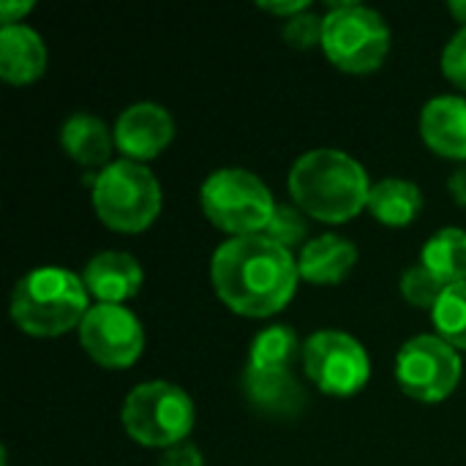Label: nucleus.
<instances>
[{
  "mask_svg": "<svg viewBox=\"0 0 466 466\" xmlns=\"http://www.w3.org/2000/svg\"><path fill=\"white\" fill-rule=\"evenodd\" d=\"M210 281L218 300L240 317L279 314L295 295L300 273L292 251L265 235L229 238L210 259Z\"/></svg>",
  "mask_w": 466,
  "mask_h": 466,
  "instance_id": "1",
  "label": "nucleus"
},
{
  "mask_svg": "<svg viewBox=\"0 0 466 466\" xmlns=\"http://www.w3.org/2000/svg\"><path fill=\"white\" fill-rule=\"evenodd\" d=\"M295 205L325 224H344L369 208L371 183L360 161L336 147L303 153L289 172Z\"/></svg>",
  "mask_w": 466,
  "mask_h": 466,
  "instance_id": "2",
  "label": "nucleus"
},
{
  "mask_svg": "<svg viewBox=\"0 0 466 466\" xmlns=\"http://www.w3.org/2000/svg\"><path fill=\"white\" fill-rule=\"evenodd\" d=\"M87 311L85 281L63 268L30 270L11 295V319L35 339H55L79 328Z\"/></svg>",
  "mask_w": 466,
  "mask_h": 466,
  "instance_id": "3",
  "label": "nucleus"
},
{
  "mask_svg": "<svg viewBox=\"0 0 466 466\" xmlns=\"http://www.w3.org/2000/svg\"><path fill=\"white\" fill-rule=\"evenodd\" d=\"M93 208L115 232H142L161 213V186L145 164L112 161L96 175Z\"/></svg>",
  "mask_w": 466,
  "mask_h": 466,
  "instance_id": "4",
  "label": "nucleus"
},
{
  "mask_svg": "<svg viewBox=\"0 0 466 466\" xmlns=\"http://www.w3.org/2000/svg\"><path fill=\"white\" fill-rule=\"evenodd\" d=\"M322 52L347 74H371L390 52V27L369 5L333 3L322 16Z\"/></svg>",
  "mask_w": 466,
  "mask_h": 466,
  "instance_id": "5",
  "label": "nucleus"
},
{
  "mask_svg": "<svg viewBox=\"0 0 466 466\" xmlns=\"http://www.w3.org/2000/svg\"><path fill=\"white\" fill-rule=\"evenodd\" d=\"M199 202L208 221L232 238L262 235L276 210L270 188L254 172L240 167H227L208 175Z\"/></svg>",
  "mask_w": 466,
  "mask_h": 466,
  "instance_id": "6",
  "label": "nucleus"
},
{
  "mask_svg": "<svg viewBox=\"0 0 466 466\" xmlns=\"http://www.w3.org/2000/svg\"><path fill=\"white\" fill-rule=\"evenodd\" d=\"M197 420L194 401L172 382H142L123 401V429L145 448H175L186 442Z\"/></svg>",
  "mask_w": 466,
  "mask_h": 466,
  "instance_id": "7",
  "label": "nucleus"
},
{
  "mask_svg": "<svg viewBox=\"0 0 466 466\" xmlns=\"http://www.w3.org/2000/svg\"><path fill=\"white\" fill-rule=\"evenodd\" d=\"M309 380L328 396L347 399L366 388L371 377L369 352L358 339L341 330H317L303 344Z\"/></svg>",
  "mask_w": 466,
  "mask_h": 466,
  "instance_id": "8",
  "label": "nucleus"
},
{
  "mask_svg": "<svg viewBox=\"0 0 466 466\" xmlns=\"http://www.w3.org/2000/svg\"><path fill=\"white\" fill-rule=\"evenodd\" d=\"M396 380L415 401H445L461 382V355L440 336H415L396 355Z\"/></svg>",
  "mask_w": 466,
  "mask_h": 466,
  "instance_id": "9",
  "label": "nucleus"
},
{
  "mask_svg": "<svg viewBox=\"0 0 466 466\" xmlns=\"http://www.w3.org/2000/svg\"><path fill=\"white\" fill-rule=\"evenodd\" d=\"M82 350L104 369H128L145 350V330L126 306L96 303L79 325Z\"/></svg>",
  "mask_w": 466,
  "mask_h": 466,
  "instance_id": "10",
  "label": "nucleus"
},
{
  "mask_svg": "<svg viewBox=\"0 0 466 466\" xmlns=\"http://www.w3.org/2000/svg\"><path fill=\"white\" fill-rule=\"evenodd\" d=\"M175 139L172 115L153 101H139L123 109L115 123V145L128 161H150L169 147Z\"/></svg>",
  "mask_w": 466,
  "mask_h": 466,
  "instance_id": "11",
  "label": "nucleus"
},
{
  "mask_svg": "<svg viewBox=\"0 0 466 466\" xmlns=\"http://www.w3.org/2000/svg\"><path fill=\"white\" fill-rule=\"evenodd\" d=\"M243 393L248 404L265 418L292 420L306 410V390L292 377V371L279 369H251L243 371Z\"/></svg>",
  "mask_w": 466,
  "mask_h": 466,
  "instance_id": "12",
  "label": "nucleus"
},
{
  "mask_svg": "<svg viewBox=\"0 0 466 466\" xmlns=\"http://www.w3.org/2000/svg\"><path fill=\"white\" fill-rule=\"evenodd\" d=\"M142 268L126 251H101L96 254L82 273L87 292L98 303L123 306L142 289Z\"/></svg>",
  "mask_w": 466,
  "mask_h": 466,
  "instance_id": "13",
  "label": "nucleus"
},
{
  "mask_svg": "<svg viewBox=\"0 0 466 466\" xmlns=\"http://www.w3.org/2000/svg\"><path fill=\"white\" fill-rule=\"evenodd\" d=\"M420 134L437 156L466 161V98H431L420 112Z\"/></svg>",
  "mask_w": 466,
  "mask_h": 466,
  "instance_id": "14",
  "label": "nucleus"
},
{
  "mask_svg": "<svg viewBox=\"0 0 466 466\" xmlns=\"http://www.w3.org/2000/svg\"><path fill=\"white\" fill-rule=\"evenodd\" d=\"M46 71V44L27 25L0 27V76L11 85H30Z\"/></svg>",
  "mask_w": 466,
  "mask_h": 466,
  "instance_id": "15",
  "label": "nucleus"
},
{
  "mask_svg": "<svg viewBox=\"0 0 466 466\" xmlns=\"http://www.w3.org/2000/svg\"><path fill=\"white\" fill-rule=\"evenodd\" d=\"M358 262V248L341 235H319L309 240L298 254V273L309 284L330 287L341 284Z\"/></svg>",
  "mask_w": 466,
  "mask_h": 466,
  "instance_id": "16",
  "label": "nucleus"
},
{
  "mask_svg": "<svg viewBox=\"0 0 466 466\" xmlns=\"http://www.w3.org/2000/svg\"><path fill=\"white\" fill-rule=\"evenodd\" d=\"M115 134L90 112H74L60 126V147L82 167H109Z\"/></svg>",
  "mask_w": 466,
  "mask_h": 466,
  "instance_id": "17",
  "label": "nucleus"
},
{
  "mask_svg": "<svg viewBox=\"0 0 466 466\" xmlns=\"http://www.w3.org/2000/svg\"><path fill=\"white\" fill-rule=\"evenodd\" d=\"M369 210L385 227H407L423 210V194L412 180L385 177L371 186Z\"/></svg>",
  "mask_w": 466,
  "mask_h": 466,
  "instance_id": "18",
  "label": "nucleus"
},
{
  "mask_svg": "<svg viewBox=\"0 0 466 466\" xmlns=\"http://www.w3.org/2000/svg\"><path fill=\"white\" fill-rule=\"evenodd\" d=\"M423 265L445 284L466 281V232L459 227H445L431 235L423 246Z\"/></svg>",
  "mask_w": 466,
  "mask_h": 466,
  "instance_id": "19",
  "label": "nucleus"
},
{
  "mask_svg": "<svg viewBox=\"0 0 466 466\" xmlns=\"http://www.w3.org/2000/svg\"><path fill=\"white\" fill-rule=\"evenodd\" d=\"M300 352H303V347L289 325H270L254 336L251 350H248V366L289 371Z\"/></svg>",
  "mask_w": 466,
  "mask_h": 466,
  "instance_id": "20",
  "label": "nucleus"
},
{
  "mask_svg": "<svg viewBox=\"0 0 466 466\" xmlns=\"http://www.w3.org/2000/svg\"><path fill=\"white\" fill-rule=\"evenodd\" d=\"M431 319L440 339L456 350H466V281L445 289L431 311Z\"/></svg>",
  "mask_w": 466,
  "mask_h": 466,
  "instance_id": "21",
  "label": "nucleus"
},
{
  "mask_svg": "<svg viewBox=\"0 0 466 466\" xmlns=\"http://www.w3.org/2000/svg\"><path fill=\"white\" fill-rule=\"evenodd\" d=\"M306 232H309L306 213L298 205H276V210H273V216H270V221H268L262 235L268 240H273L276 246L292 251L295 246L303 243Z\"/></svg>",
  "mask_w": 466,
  "mask_h": 466,
  "instance_id": "22",
  "label": "nucleus"
},
{
  "mask_svg": "<svg viewBox=\"0 0 466 466\" xmlns=\"http://www.w3.org/2000/svg\"><path fill=\"white\" fill-rule=\"evenodd\" d=\"M445 284L426 268V265H415L404 273L401 279V295L407 298L410 306L415 309H429L434 311V306L440 303V298L445 295Z\"/></svg>",
  "mask_w": 466,
  "mask_h": 466,
  "instance_id": "23",
  "label": "nucleus"
},
{
  "mask_svg": "<svg viewBox=\"0 0 466 466\" xmlns=\"http://www.w3.org/2000/svg\"><path fill=\"white\" fill-rule=\"evenodd\" d=\"M284 41L295 49H311V46H322V16L303 11L292 19H284Z\"/></svg>",
  "mask_w": 466,
  "mask_h": 466,
  "instance_id": "24",
  "label": "nucleus"
},
{
  "mask_svg": "<svg viewBox=\"0 0 466 466\" xmlns=\"http://www.w3.org/2000/svg\"><path fill=\"white\" fill-rule=\"evenodd\" d=\"M442 71L453 85L466 90V25L448 41L442 52Z\"/></svg>",
  "mask_w": 466,
  "mask_h": 466,
  "instance_id": "25",
  "label": "nucleus"
},
{
  "mask_svg": "<svg viewBox=\"0 0 466 466\" xmlns=\"http://www.w3.org/2000/svg\"><path fill=\"white\" fill-rule=\"evenodd\" d=\"M158 466H205V461H202V453H199L194 445L180 442V445H175V448H167V451H164V456H161Z\"/></svg>",
  "mask_w": 466,
  "mask_h": 466,
  "instance_id": "26",
  "label": "nucleus"
},
{
  "mask_svg": "<svg viewBox=\"0 0 466 466\" xmlns=\"http://www.w3.org/2000/svg\"><path fill=\"white\" fill-rule=\"evenodd\" d=\"M262 11H270V14H279L284 19H292L303 11H309V0H289V3H281V0H259L257 3Z\"/></svg>",
  "mask_w": 466,
  "mask_h": 466,
  "instance_id": "27",
  "label": "nucleus"
},
{
  "mask_svg": "<svg viewBox=\"0 0 466 466\" xmlns=\"http://www.w3.org/2000/svg\"><path fill=\"white\" fill-rule=\"evenodd\" d=\"M30 11H33V3H30V0H25V3L3 0V3H0V19H3V25H19L22 16L30 14Z\"/></svg>",
  "mask_w": 466,
  "mask_h": 466,
  "instance_id": "28",
  "label": "nucleus"
},
{
  "mask_svg": "<svg viewBox=\"0 0 466 466\" xmlns=\"http://www.w3.org/2000/svg\"><path fill=\"white\" fill-rule=\"evenodd\" d=\"M448 188H451L453 199H456L459 205H464L466 208V167L456 169V172L451 175V180H448Z\"/></svg>",
  "mask_w": 466,
  "mask_h": 466,
  "instance_id": "29",
  "label": "nucleus"
},
{
  "mask_svg": "<svg viewBox=\"0 0 466 466\" xmlns=\"http://www.w3.org/2000/svg\"><path fill=\"white\" fill-rule=\"evenodd\" d=\"M451 14H453L459 22H464L466 25V0H453V3H451Z\"/></svg>",
  "mask_w": 466,
  "mask_h": 466,
  "instance_id": "30",
  "label": "nucleus"
}]
</instances>
